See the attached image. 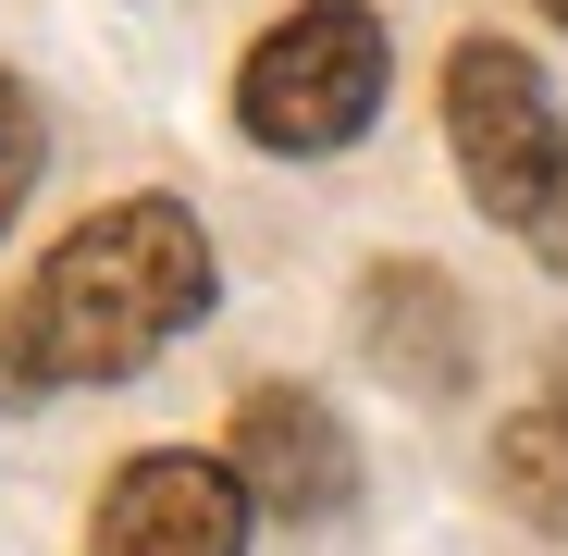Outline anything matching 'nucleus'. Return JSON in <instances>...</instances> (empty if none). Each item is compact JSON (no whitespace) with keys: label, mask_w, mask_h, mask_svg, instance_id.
Instances as JSON below:
<instances>
[{"label":"nucleus","mask_w":568,"mask_h":556,"mask_svg":"<svg viewBox=\"0 0 568 556\" xmlns=\"http://www.w3.org/2000/svg\"><path fill=\"white\" fill-rule=\"evenodd\" d=\"M223 297L211 272V235L185 199H112L87 211L26 285V334H38V371L50 396L62 384H124V371H149L173 334H199Z\"/></svg>","instance_id":"nucleus-1"},{"label":"nucleus","mask_w":568,"mask_h":556,"mask_svg":"<svg viewBox=\"0 0 568 556\" xmlns=\"http://www.w3.org/2000/svg\"><path fill=\"white\" fill-rule=\"evenodd\" d=\"M384 13H358V0H310V13H284L247 62H235V124L284 161H322V149H358L371 112H384Z\"/></svg>","instance_id":"nucleus-2"},{"label":"nucleus","mask_w":568,"mask_h":556,"mask_svg":"<svg viewBox=\"0 0 568 556\" xmlns=\"http://www.w3.org/2000/svg\"><path fill=\"white\" fill-rule=\"evenodd\" d=\"M445 149H457V185L483 199L507 235H531L568 185V124H556V87L531 50L507 38H457L445 50Z\"/></svg>","instance_id":"nucleus-3"},{"label":"nucleus","mask_w":568,"mask_h":556,"mask_svg":"<svg viewBox=\"0 0 568 556\" xmlns=\"http://www.w3.org/2000/svg\"><path fill=\"white\" fill-rule=\"evenodd\" d=\"M247 483L235 457L199 445H149L100 483V519H87V556H247Z\"/></svg>","instance_id":"nucleus-4"},{"label":"nucleus","mask_w":568,"mask_h":556,"mask_svg":"<svg viewBox=\"0 0 568 556\" xmlns=\"http://www.w3.org/2000/svg\"><path fill=\"white\" fill-rule=\"evenodd\" d=\"M235 483L272 519H334V507H358V445H346V421L322 396L247 384L235 396Z\"/></svg>","instance_id":"nucleus-5"},{"label":"nucleus","mask_w":568,"mask_h":556,"mask_svg":"<svg viewBox=\"0 0 568 556\" xmlns=\"http://www.w3.org/2000/svg\"><path fill=\"white\" fill-rule=\"evenodd\" d=\"M358 310H371V358L396 371V396H457L469 384V310L433 260H384L358 285Z\"/></svg>","instance_id":"nucleus-6"},{"label":"nucleus","mask_w":568,"mask_h":556,"mask_svg":"<svg viewBox=\"0 0 568 556\" xmlns=\"http://www.w3.org/2000/svg\"><path fill=\"white\" fill-rule=\"evenodd\" d=\"M495 495H507L531 532H568V408H556V396L519 408V421H495Z\"/></svg>","instance_id":"nucleus-7"},{"label":"nucleus","mask_w":568,"mask_h":556,"mask_svg":"<svg viewBox=\"0 0 568 556\" xmlns=\"http://www.w3.org/2000/svg\"><path fill=\"white\" fill-rule=\"evenodd\" d=\"M38 161H50V124H38V100H26V87L0 74V235H13V211H26Z\"/></svg>","instance_id":"nucleus-8"},{"label":"nucleus","mask_w":568,"mask_h":556,"mask_svg":"<svg viewBox=\"0 0 568 556\" xmlns=\"http://www.w3.org/2000/svg\"><path fill=\"white\" fill-rule=\"evenodd\" d=\"M50 371H38V334H26V297H0V408H38Z\"/></svg>","instance_id":"nucleus-9"},{"label":"nucleus","mask_w":568,"mask_h":556,"mask_svg":"<svg viewBox=\"0 0 568 556\" xmlns=\"http://www.w3.org/2000/svg\"><path fill=\"white\" fill-rule=\"evenodd\" d=\"M531 247H544V272H568V185H556V211L531 223Z\"/></svg>","instance_id":"nucleus-10"},{"label":"nucleus","mask_w":568,"mask_h":556,"mask_svg":"<svg viewBox=\"0 0 568 556\" xmlns=\"http://www.w3.org/2000/svg\"><path fill=\"white\" fill-rule=\"evenodd\" d=\"M544 13H556V26H568V0H544Z\"/></svg>","instance_id":"nucleus-11"}]
</instances>
